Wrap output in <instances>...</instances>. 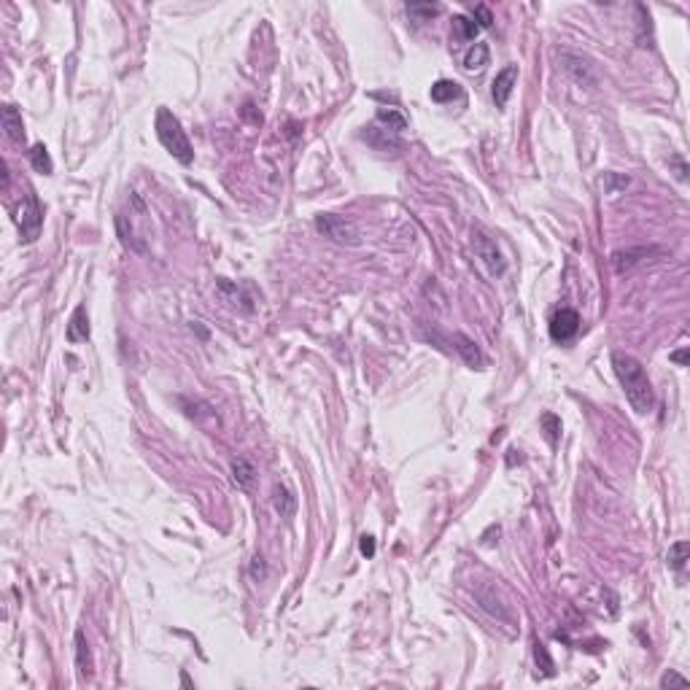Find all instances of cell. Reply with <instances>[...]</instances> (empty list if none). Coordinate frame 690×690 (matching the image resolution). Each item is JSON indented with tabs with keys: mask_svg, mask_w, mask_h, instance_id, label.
<instances>
[{
	"mask_svg": "<svg viewBox=\"0 0 690 690\" xmlns=\"http://www.w3.org/2000/svg\"><path fill=\"white\" fill-rule=\"evenodd\" d=\"M612 367H615V375H617L620 386L626 391V399L631 402V407L639 416L650 413L652 405H655V394H652V386H650V378H647L642 361L617 350V353H612Z\"/></svg>",
	"mask_w": 690,
	"mask_h": 690,
	"instance_id": "6da1fadb",
	"label": "cell"
},
{
	"mask_svg": "<svg viewBox=\"0 0 690 690\" xmlns=\"http://www.w3.org/2000/svg\"><path fill=\"white\" fill-rule=\"evenodd\" d=\"M154 127H157V138H159V143L165 146V151H170L181 165H192L194 149H192V143H189L183 127H181L178 116H175L172 111H168V108H159V111H157V119H154Z\"/></svg>",
	"mask_w": 690,
	"mask_h": 690,
	"instance_id": "7a4b0ae2",
	"label": "cell"
},
{
	"mask_svg": "<svg viewBox=\"0 0 690 690\" xmlns=\"http://www.w3.org/2000/svg\"><path fill=\"white\" fill-rule=\"evenodd\" d=\"M16 227H19L22 243H33V240L41 235L43 211H41V203H38V197H36L33 189H27V194H25V203H22L19 216H16Z\"/></svg>",
	"mask_w": 690,
	"mask_h": 690,
	"instance_id": "3957f363",
	"label": "cell"
},
{
	"mask_svg": "<svg viewBox=\"0 0 690 690\" xmlns=\"http://www.w3.org/2000/svg\"><path fill=\"white\" fill-rule=\"evenodd\" d=\"M316 229L324 235V238H329V240H335V243H348V246H356L359 243V232H356V227L350 224V221H345L343 216H335V214H321L316 216Z\"/></svg>",
	"mask_w": 690,
	"mask_h": 690,
	"instance_id": "277c9868",
	"label": "cell"
},
{
	"mask_svg": "<svg viewBox=\"0 0 690 690\" xmlns=\"http://www.w3.org/2000/svg\"><path fill=\"white\" fill-rule=\"evenodd\" d=\"M472 243H474V254L483 259V264L488 267L491 275H504L507 272V261L502 257L496 240L491 235H485L483 229H472Z\"/></svg>",
	"mask_w": 690,
	"mask_h": 690,
	"instance_id": "5b68a950",
	"label": "cell"
},
{
	"mask_svg": "<svg viewBox=\"0 0 690 690\" xmlns=\"http://www.w3.org/2000/svg\"><path fill=\"white\" fill-rule=\"evenodd\" d=\"M580 332V316L572 307H561L550 318V337L556 343H569Z\"/></svg>",
	"mask_w": 690,
	"mask_h": 690,
	"instance_id": "8992f818",
	"label": "cell"
},
{
	"mask_svg": "<svg viewBox=\"0 0 690 690\" xmlns=\"http://www.w3.org/2000/svg\"><path fill=\"white\" fill-rule=\"evenodd\" d=\"M515 81H518V65H507V68H502V71L496 73V79H494V84H491V94H494L496 108H504V105H507V100H510V94H513V89H515Z\"/></svg>",
	"mask_w": 690,
	"mask_h": 690,
	"instance_id": "52a82bcc",
	"label": "cell"
},
{
	"mask_svg": "<svg viewBox=\"0 0 690 690\" xmlns=\"http://www.w3.org/2000/svg\"><path fill=\"white\" fill-rule=\"evenodd\" d=\"M650 254H658V248H626V251H615L612 254V267H615V272H628V270H634L637 264H642Z\"/></svg>",
	"mask_w": 690,
	"mask_h": 690,
	"instance_id": "ba28073f",
	"label": "cell"
},
{
	"mask_svg": "<svg viewBox=\"0 0 690 690\" xmlns=\"http://www.w3.org/2000/svg\"><path fill=\"white\" fill-rule=\"evenodd\" d=\"M0 122H3V129L5 135L14 140V143H25V125H22V114L14 108V105H3L0 108Z\"/></svg>",
	"mask_w": 690,
	"mask_h": 690,
	"instance_id": "9c48e42d",
	"label": "cell"
},
{
	"mask_svg": "<svg viewBox=\"0 0 690 690\" xmlns=\"http://www.w3.org/2000/svg\"><path fill=\"white\" fill-rule=\"evenodd\" d=\"M65 337L68 343H84L89 340V316H86V307L79 305L68 321V329H65Z\"/></svg>",
	"mask_w": 690,
	"mask_h": 690,
	"instance_id": "30bf717a",
	"label": "cell"
},
{
	"mask_svg": "<svg viewBox=\"0 0 690 690\" xmlns=\"http://www.w3.org/2000/svg\"><path fill=\"white\" fill-rule=\"evenodd\" d=\"M272 507H275L278 515L289 520V518H294V513H297V496H294L286 485L278 483V485L272 488Z\"/></svg>",
	"mask_w": 690,
	"mask_h": 690,
	"instance_id": "8fae6325",
	"label": "cell"
},
{
	"mask_svg": "<svg viewBox=\"0 0 690 690\" xmlns=\"http://www.w3.org/2000/svg\"><path fill=\"white\" fill-rule=\"evenodd\" d=\"M453 343H456V350L461 353V359H464L472 370H480V367L485 364V359H483V353H480L477 343L470 340L467 335H453Z\"/></svg>",
	"mask_w": 690,
	"mask_h": 690,
	"instance_id": "7c38bea8",
	"label": "cell"
},
{
	"mask_svg": "<svg viewBox=\"0 0 690 690\" xmlns=\"http://www.w3.org/2000/svg\"><path fill=\"white\" fill-rule=\"evenodd\" d=\"M375 122L383 125L386 129H391V132H396V135L407 129V116H405L399 108H378Z\"/></svg>",
	"mask_w": 690,
	"mask_h": 690,
	"instance_id": "4fadbf2b",
	"label": "cell"
},
{
	"mask_svg": "<svg viewBox=\"0 0 690 690\" xmlns=\"http://www.w3.org/2000/svg\"><path fill=\"white\" fill-rule=\"evenodd\" d=\"M218 292L227 297V300L232 302V305H240L243 310H254V300L238 286V283H229L227 278H218Z\"/></svg>",
	"mask_w": 690,
	"mask_h": 690,
	"instance_id": "5bb4252c",
	"label": "cell"
},
{
	"mask_svg": "<svg viewBox=\"0 0 690 690\" xmlns=\"http://www.w3.org/2000/svg\"><path fill=\"white\" fill-rule=\"evenodd\" d=\"M488 60H491V51H488V43H472L470 46V51L464 54V68L467 71H483L485 65H488Z\"/></svg>",
	"mask_w": 690,
	"mask_h": 690,
	"instance_id": "9a60e30c",
	"label": "cell"
},
{
	"mask_svg": "<svg viewBox=\"0 0 690 690\" xmlns=\"http://www.w3.org/2000/svg\"><path fill=\"white\" fill-rule=\"evenodd\" d=\"M232 480H235L238 488H251L254 480H257V470L251 467V461L235 459V461H232Z\"/></svg>",
	"mask_w": 690,
	"mask_h": 690,
	"instance_id": "2e32d148",
	"label": "cell"
},
{
	"mask_svg": "<svg viewBox=\"0 0 690 690\" xmlns=\"http://www.w3.org/2000/svg\"><path fill=\"white\" fill-rule=\"evenodd\" d=\"M459 94H461V86L456 84V81H450V79H439V81L431 84V100L434 103H450Z\"/></svg>",
	"mask_w": 690,
	"mask_h": 690,
	"instance_id": "e0dca14e",
	"label": "cell"
},
{
	"mask_svg": "<svg viewBox=\"0 0 690 690\" xmlns=\"http://www.w3.org/2000/svg\"><path fill=\"white\" fill-rule=\"evenodd\" d=\"M27 154H30V162H33V168L38 172H43V175H51V172H54V162H51V157H49V151H46L43 143H36Z\"/></svg>",
	"mask_w": 690,
	"mask_h": 690,
	"instance_id": "ac0fdd59",
	"label": "cell"
},
{
	"mask_svg": "<svg viewBox=\"0 0 690 690\" xmlns=\"http://www.w3.org/2000/svg\"><path fill=\"white\" fill-rule=\"evenodd\" d=\"M688 556H690V545L688 542H674L672 548H669V569H674L677 574H682V569H685V563H688Z\"/></svg>",
	"mask_w": 690,
	"mask_h": 690,
	"instance_id": "d6986e66",
	"label": "cell"
},
{
	"mask_svg": "<svg viewBox=\"0 0 690 690\" xmlns=\"http://www.w3.org/2000/svg\"><path fill=\"white\" fill-rule=\"evenodd\" d=\"M405 8L416 22H429L442 11V5H437V3H407Z\"/></svg>",
	"mask_w": 690,
	"mask_h": 690,
	"instance_id": "ffe728a7",
	"label": "cell"
},
{
	"mask_svg": "<svg viewBox=\"0 0 690 690\" xmlns=\"http://www.w3.org/2000/svg\"><path fill=\"white\" fill-rule=\"evenodd\" d=\"M76 663H79V672L81 674H92V652H89V645L84 639V631H76Z\"/></svg>",
	"mask_w": 690,
	"mask_h": 690,
	"instance_id": "44dd1931",
	"label": "cell"
},
{
	"mask_svg": "<svg viewBox=\"0 0 690 690\" xmlns=\"http://www.w3.org/2000/svg\"><path fill=\"white\" fill-rule=\"evenodd\" d=\"M453 27H456V33H459V38H464V41H474V36H477V25H474L470 16H453Z\"/></svg>",
	"mask_w": 690,
	"mask_h": 690,
	"instance_id": "7402d4cb",
	"label": "cell"
},
{
	"mask_svg": "<svg viewBox=\"0 0 690 690\" xmlns=\"http://www.w3.org/2000/svg\"><path fill=\"white\" fill-rule=\"evenodd\" d=\"M534 661H537V666L542 669V674H545V677H550V674H553V661H550L548 647L542 645V642H534Z\"/></svg>",
	"mask_w": 690,
	"mask_h": 690,
	"instance_id": "603a6c76",
	"label": "cell"
},
{
	"mask_svg": "<svg viewBox=\"0 0 690 690\" xmlns=\"http://www.w3.org/2000/svg\"><path fill=\"white\" fill-rule=\"evenodd\" d=\"M604 183V192H609V194H615V192H620V189H626L631 181H628V175H615V172H604L602 178Z\"/></svg>",
	"mask_w": 690,
	"mask_h": 690,
	"instance_id": "cb8c5ba5",
	"label": "cell"
},
{
	"mask_svg": "<svg viewBox=\"0 0 690 690\" xmlns=\"http://www.w3.org/2000/svg\"><path fill=\"white\" fill-rule=\"evenodd\" d=\"M542 426L548 431V439H550V445H556L561 437V418H556L553 413H545L542 416Z\"/></svg>",
	"mask_w": 690,
	"mask_h": 690,
	"instance_id": "d4e9b609",
	"label": "cell"
},
{
	"mask_svg": "<svg viewBox=\"0 0 690 690\" xmlns=\"http://www.w3.org/2000/svg\"><path fill=\"white\" fill-rule=\"evenodd\" d=\"M674 685L688 688V677H682V674H677V672H666V674L661 677V688H674Z\"/></svg>",
	"mask_w": 690,
	"mask_h": 690,
	"instance_id": "484cf974",
	"label": "cell"
},
{
	"mask_svg": "<svg viewBox=\"0 0 690 690\" xmlns=\"http://www.w3.org/2000/svg\"><path fill=\"white\" fill-rule=\"evenodd\" d=\"M472 22L477 27H491V22H494V16H491V11L485 8V5H474L472 11Z\"/></svg>",
	"mask_w": 690,
	"mask_h": 690,
	"instance_id": "4316f807",
	"label": "cell"
},
{
	"mask_svg": "<svg viewBox=\"0 0 690 690\" xmlns=\"http://www.w3.org/2000/svg\"><path fill=\"white\" fill-rule=\"evenodd\" d=\"M359 550H361L364 559H372V556H375V539H372L370 534H364L361 542H359Z\"/></svg>",
	"mask_w": 690,
	"mask_h": 690,
	"instance_id": "83f0119b",
	"label": "cell"
},
{
	"mask_svg": "<svg viewBox=\"0 0 690 690\" xmlns=\"http://www.w3.org/2000/svg\"><path fill=\"white\" fill-rule=\"evenodd\" d=\"M267 569H264V559L261 556H254V563H251V577L254 580H264Z\"/></svg>",
	"mask_w": 690,
	"mask_h": 690,
	"instance_id": "f1b7e54d",
	"label": "cell"
},
{
	"mask_svg": "<svg viewBox=\"0 0 690 690\" xmlns=\"http://www.w3.org/2000/svg\"><path fill=\"white\" fill-rule=\"evenodd\" d=\"M672 162H674V175L680 178V181H685L688 178V165H685V159H680V157H672Z\"/></svg>",
	"mask_w": 690,
	"mask_h": 690,
	"instance_id": "f546056e",
	"label": "cell"
},
{
	"mask_svg": "<svg viewBox=\"0 0 690 690\" xmlns=\"http://www.w3.org/2000/svg\"><path fill=\"white\" fill-rule=\"evenodd\" d=\"M669 359H672V361H677V364H688V348H682V350H677V353H672Z\"/></svg>",
	"mask_w": 690,
	"mask_h": 690,
	"instance_id": "4dcf8cb0",
	"label": "cell"
}]
</instances>
